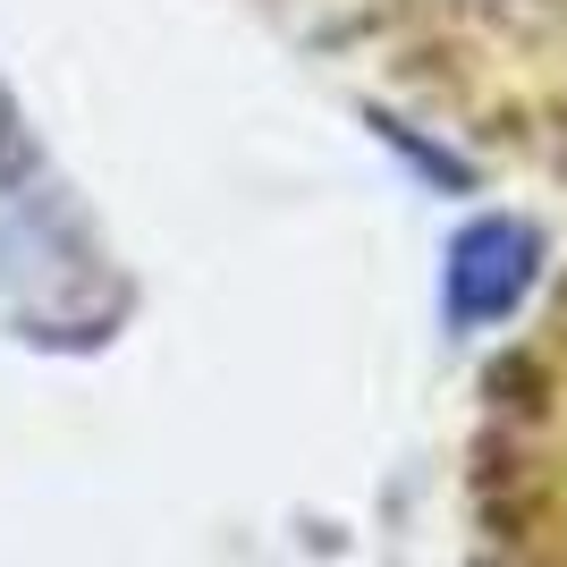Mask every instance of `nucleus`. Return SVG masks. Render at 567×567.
<instances>
[{
    "mask_svg": "<svg viewBox=\"0 0 567 567\" xmlns=\"http://www.w3.org/2000/svg\"><path fill=\"white\" fill-rule=\"evenodd\" d=\"M534 280V237L517 220H474L450 255V313L457 322H499Z\"/></svg>",
    "mask_w": 567,
    "mask_h": 567,
    "instance_id": "nucleus-1",
    "label": "nucleus"
}]
</instances>
